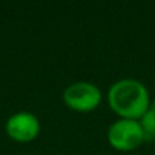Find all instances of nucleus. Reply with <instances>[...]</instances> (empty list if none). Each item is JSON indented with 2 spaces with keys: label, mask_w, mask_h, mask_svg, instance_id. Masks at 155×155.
<instances>
[{
  "label": "nucleus",
  "mask_w": 155,
  "mask_h": 155,
  "mask_svg": "<svg viewBox=\"0 0 155 155\" xmlns=\"http://www.w3.org/2000/svg\"><path fill=\"white\" fill-rule=\"evenodd\" d=\"M151 95L147 86L135 78H123L107 90V104L120 118L140 120L148 112Z\"/></svg>",
  "instance_id": "obj_1"
},
{
  "label": "nucleus",
  "mask_w": 155,
  "mask_h": 155,
  "mask_svg": "<svg viewBox=\"0 0 155 155\" xmlns=\"http://www.w3.org/2000/svg\"><path fill=\"white\" fill-rule=\"evenodd\" d=\"M107 142L114 150L131 153L146 143V136L139 120L118 118L107 129Z\"/></svg>",
  "instance_id": "obj_2"
},
{
  "label": "nucleus",
  "mask_w": 155,
  "mask_h": 155,
  "mask_svg": "<svg viewBox=\"0 0 155 155\" xmlns=\"http://www.w3.org/2000/svg\"><path fill=\"white\" fill-rule=\"evenodd\" d=\"M63 99L70 109L80 113H88L99 106L102 101V93L99 87L93 83L76 82L65 88Z\"/></svg>",
  "instance_id": "obj_3"
},
{
  "label": "nucleus",
  "mask_w": 155,
  "mask_h": 155,
  "mask_svg": "<svg viewBox=\"0 0 155 155\" xmlns=\"http://www.w3.org/2000/svg\"><path fill=\"white\" fill-rule=\"evenodd\" d=\"M5 131L8 136L15 142L27 143L37 137L40 132V123L31 113H18L8 118Z\"/></svg>",
  "instance_id": "obj_4"
},
{
  "label": "nucleus",
  "mask_w": 155,
  "mask_h": 155,
  "mask_svg": "<svg viewBox=\"0 0 155 155\" xmlns=\"http://www.w3.org/2000/svg\"><path fill=\"white\" fill-rule=\"evenodd\" d=\"M139 123L143 128V132H144L146 143L153 142L155 139V113L151 109H148V112L140 118Z\"/></svg>",
  "instance_id": "obj_5"
},
{
  "label": "nucleus",
  "mask_w": 155,
  "mask_h": 155,
  "mask_svg": "<svg viewBox=\"0 0 155 155\" xmlns=\"http://www.w3.org/2000/svg\"><path fill=\"white\" fill-rule=\"evenodd\" d=\"M150 109L153 110V112L155 113V98L151 99V105H150Z\"/></svg>",
  "instance_id": "obj_6"
}]
</instances>
